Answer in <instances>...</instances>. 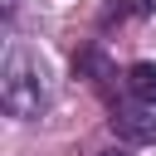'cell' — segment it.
Listing matches in <instances>:
<instances>
[{
	"instance_id": "1",
	"label": "cell",
	"mask_w": 156,
	"mask_h": 156,
	"mask_svg": "<svg viewBox=\"0 0 156 156\" xmlns=\"http://www.w3.org/2000/svg\"><path fill=\"white\" fill-rule=\"evenodd\" d=\"M0 102L10 117H39L44 102H49V73H44V58L29 54L24 44L10 49L5 58V78H0Z\"/></svg>"
},
{
	"instance_id": "4",
	"label": "cell",
	"mask_w": 156,
	"mask_h": 156,
	"mask_svg": "<svg viewBox=\"0 0 156 156\" xmlns=\"http://www.w3.org/2000/svg\"><path fill=\"white\" fill-rule=\"evenodd\" d=\"M73 73H78V78H93V83H107V78H112V63H107L98 49H88V54L73 58Z\"/></svg>"
},
{
	"instance_id": "5",
	"label": "cell",
	"mask_w": 156,
	"mask_h": 156,
	"mask_svg": "<svg viewBox=\"0 0 156 156\" xmlns=\"http://www.w3.org/2000/svg\"><path fill=\"white\" fill-rule=\"evenodd\" d=\"M132 10H136V15H146V10H151V0H132Z\"/></svg>"
},
{
	"instance_id": "3",
	"label": "cell",
	"mask_w": 156,
	"mask_h": 156,
	"mask_svg": "<svg viewBox=\"0 0 156 156\" xmlns=\"http://www.w3.org/2000/svg\"><path fill=\"white\" fill-rule=\"evenodd\" d=\"M127 93H132V102L156 107V63H132L127 68Z\"/></svg>"
},
{
	"instance_id": "6",
	"label": "cell",
	"mask_w": 156,
	"mask_h": 156,
	"mask_svg": "<svg viewBox=\"0 0 156 156\" xmlns=\"http://www.w3.org/2000/svg\"><path fill=\"white\" fill-rule=\"evenodd\" d=\"M102 156H122V151H102Z\"/></svg>"
},
{
	"instance_id": "2",
	"label": "cell",
	"mask_w": 156,
	"mask_h": 156,
	"mask_svg": "<svg viewBox=\"0 0 156 156\" xmlns=\"http://www.w3.org/2000/svg\"><path fill=\"white\" fill-rule=\"evenodd\" d=\"M112 136L127 141V146H151L156 141V117L146 102H132V107H112Z\"/></svg>"
}]
</instances>
